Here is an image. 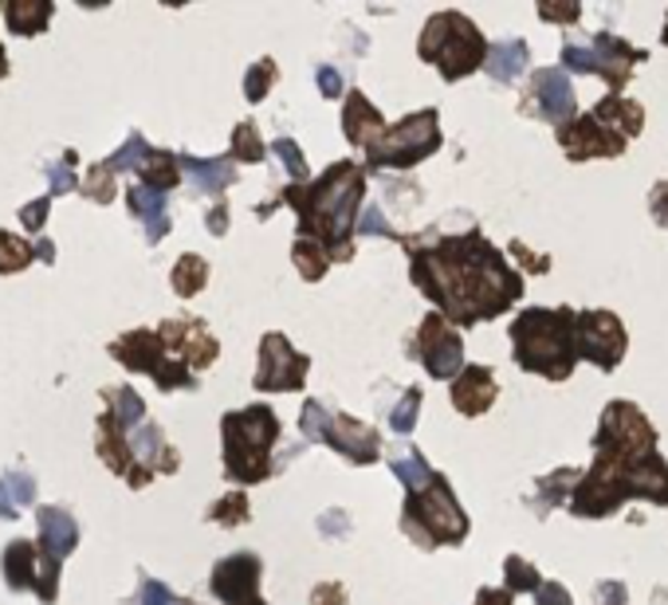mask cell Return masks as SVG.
<instances>
[{"mask_svg":"<svg viewBox=\"0 0 668 605\" xmlns=\"http://www.w3.org/2000/svg\"><path fill=\"white\" fill-rule=\"evenodd\" d=\"M512 252L523 259V264H527L531 271H547V268H551V259H543V256H531V252H527V244H520V240H515V244H512Z\"/></svg>","mask_w":668,"mask_h":605,"instance_id":"cell-58","label":"cell"},{"mask_svg":"<svg viewBox=\"0 0 668 605\" xmlns=\"http://www.w3.org/2000/svg\"><path fill=\"white\" fill-rule=\"evenodd\" d=\"M142 182H146V189H174L177 185V173H182V157L177 154H165V150H150L146 165H142Z\"/></svg>","mask_w":668,"mask_h":605,"instance_id":"cell-32","label":"cell"},{"mask_svg":"<svg viewBox=\"0 0 668 605\" xmlns=\"http://www.w3.org/2000/svg\"><path fill=\"white\" fill-rule=\"evenodd\" d=\"M279 79L276 71V60H256L253 68H248V75H244V99L248 103H260V99H268L271 83Z\"/></svg>","mask_w":668,"mask_h":605,"instance_id":"cell-37","label":"cell"},{"mask_svg":"<svg viewBox=\"0 0 668 605\" xmlns=\"http://www.w3.org/2000/svg\"><path fill=\"white\" fill-rule=\"evenodd\" d=\"M291 259H296L299 276H304L307 284H319L330 268V252L322 248L319 240H307V236H299V240L291 244Z\"/></svg>","mask_w":668,"mask_h":605,"instance_id":"cell-33","label":"cell"},{"mask_svg":"<svg viewBox=\"0 0 668 605\" xmlns=\"http://www.w3.org/2000/svg\"><path fill=\"white\" fill-rule=\"evenodd\" d=\"M649 213L660 228H668V182H657L649 193Z\"/></svg>","mask_w":668,"mask_h":605,"instance_id":"cell-52","label":"cell"},{"mask_svg":"<svg viewBox=\"0 0 668 605\" xmlns=\"http://www.w3.org/2000/svg\"><path fill=\"white\" fill-rule=\"evenodd\" d=\"M476 605H512V589H480Z\"/></svg>","mask_w":668,"mask_h":605,"instance_id":"cell-60","label":"cell"},{"mask_svg":"<svg viewBox=\"0 0 668 605\" xmlns=\"http://www.w3.org/2000/svg\"><path fill=\"white\" fill-rule=\"evenodd\" d=\"M157 335H162L169 358H177V362L189 366V370H205V366L217 358V338L208 335L205 322L197 319H169L162 322Z\"/></svg>","mask_w":668,"mask_h":605,"instance_id":"cell-16","label":"cell"},{"mask_svg":"<svg viewBox=\"0 0 668 605\" xmlns=\"http://www.w3.org/2000/svg\"><path fill=\"white\" fill-rule=\"evenodd\" d=\"M111 355L119 358L126 370L150 373V378L157 381V389H189L193 386V370L177 362V358H169V350H165L157 330H131V335H122L119 342L111 346Z\"/></svg>","mask_w":668,"mask_h":605,"instance_id":"cell-10","label":"cell"},{"mask_svg":"<svg viewBox=\"0 0 668 605\" xmlns=\"http://www.w3.org/2000/svg\"><path fill=\"white\" fill-rule=\"evenodd\" d=\"M146 157H150V146H146V139H142V134H131V139H126V146L119 150V154L111 157V173H122V170H142V165H146Z\"/></svg>","mask_w":668,"mask_h":605,"instance_id":"cell-44","label":"cell"},{"mask_svg":"<svg viewBox=\"0 0 668 605\" xmlns=\"http://www.w3.org/2000/svg\"><path fill=\"white\" fill-rule=\"evenodd\" d=\"M409 276L417 291L436 302V311L456 327L500 319L523 295V276L480 233L444 236L409 252Z\"/></svg>","mask_w":668,"mask_h":605,"instance_id":"cell-1","label":"cell"},{"mask_svg":"<svg viewBox=\"0 0 668 605\" xmlns=\"http://www.w3.org/2000/svg\"><path fill=\"white\" fill-rule=\"evenodd\" d=\"M228 157H233V162H264V142L253 122H240V126L233 130V154Z\"/></svg>","mask_w":668,"mask_h":605,"instance_id":"cell-40","label":"cell"},{"mask_svg":"<svg viewBox=\"0 0 668 605\" xmlns=\"http://www.w3.org/2000/svg\"><path fill=\"white\" fill-rule=\"evenodd\" d=\"M225 475L236 484H260L271 475V449L279 441V417L268 406H248L225 413Z\"/></svg>","mask_w":668,"mask_h":605,"instance_id":"cell-4","label":"cell"},{"mask_svg":"<svg viewBox=\"0 0 668 605\" xmlns=\"http://www.w3.org/2000/svg\"><path fill=\"white\" fill-rule=\"evenodd\" d=\"M40 574H44V562H35V546L32 543H9L4 551V582L9 589H32L40 586Z\"/></svg>","mask_w":668,"mask_h":605,"instance_id":"cell-28","label":"cell"},{"mask_svg":"<svg viewBox=\"0 0 668 605\" xmlns=\"http://www.w3.org/2000/svg\"><path fill=\"white\" fill-rule=\"evenodd\" d=\"M4 17H9L12 32L40 35L48 20H52V4H48V0H20V4L12 0V4H4Z\"/></svg>","mask_w":668,"mask_h":605,"instance_id":"cell-30","label":"cell"},{"mask_svg":"<svg viewBox=\"0 0 668 605\" xmlns=\"http://www.w3.org/2000/svg\"><path fill=\"white\" fill-rule=\"evenodd\" d=\"M660 40H665V43H668V20H665V32H660Z\"/></svg>","mask_w":668,"mask_h":605,"instance_id":"cell-62","label":"cell"},{"mask_svg":"<svg viewBox=\"0 0 668 605\" xmlns=\"http://www.w3.org/2000/svg\"><path fill=\"white\" fill-rule=\"evenodd\" d=\"M504 578H507V589L512 594H520V589H531V594H538V571L531 566L527 558H520V554H507V562H504Z\"/></svg>","mask_w":668,"mask_h":605,"instance_id":"cell-39","label":"cell"},{"mask_svg":"<svg viewBox=\"0 0 668 605\" xmlns=\"http://www.w3.org/2000/svg\"><path fill=\"white\" fill-rule=\"evenodd\" d=\"M271 154L284 162V170H287V177L296 185H307V177H311V170H307V162H304V150L296 146L291 139H276L271 142Z\"/></svg>","mask_w":668,"mask_h":605,"instance_id":"cell-41","label":"cell"},{"mask_svg":"<svg viewBox=\"0 0 668 605\" xmlns=\"http://www.w3.org/2000/svg\"><path fill=\"white\" fill-rule=\"evenodd\" d=\"M578 17H582V9L574 4V0H566V4H551V0H543V4H538V20H555V24H574Z\"/></svg>","mask_w":668,"mask_h":605,"instance_id":"cell-50","label":"cell"},{"mask_svg":"<svg viewBox=\"0 0 668 605\" xmlns=\"http://www.w3.org/2000/svg\"><path fill=\"white\" fill-rule=\"evenodd\" d=\"M574 106H578V99H574V86L558 68H543V71H535V75H531L527 111L543 114V119H555V122H571Z\"/></svg>","mask_w":668,"mask_h":605,"instance_id":"cell-17","label":"cell"},{"mask_svg":"<svg viewBox=\"0 0 668 605\" xmlns=\"http://www.w3.org/2000/svg\"><path fill=\"white\" fill-rule=\"evenodd\" d=\"M594 449H598V460L629 468L657 452V429L634 401H609L602 413L598 437H594Z\"/></svg>","mask_w":668,"mask_h":605,"instance_id":"cell-7","label":"cell"},{"mask_svg":"<svg viewBox=\"0 0 668 605\" xmlns=\"http://www.w3.org/2000/svg\"><path fill=\"white\" fill-rule=\"evenodd\" d=\"M79 543V527L75 519L60 507H44L40 511V551H44L48 562H63Z\"/></svg>","mask_w":668,"mask_h":605,"instance_id":"cell-22","label":"cell"},{"mask_svg":"<svg viewBox=\"0 0 668 605\" xmlns=\"http://www.w3.org/2000/svg\"><path fill=\"white\" fill-rule=\"evenodd\" d=\"M299 429H304L307 441L330 444V449L342 452L358 468L378 460V432L362 421H350V417H330V409L322 401H307L304 417H299Z\"/></svg>","mask_w":668,"mask_h":605,"instance_id":"cell-9","label":"cell"},{"mask_svg":"<svg viewBox=\"0 0 668 605\" xmlns=\"http://www.w3.org/2000/svg\"><path fill=\"white\" fill-rule=\"evenodd\" d=\"M594 52L602 55V68H606V83L614 86H625V79H629V71H634V63H641L645 60V52L641 48H629V43L621 40V35H614V32H598L594 35Z\"/></svg>","mask_w":668,"mask_h":605,"instance_id":"cell-23","label":"cell"},{"mask_svg":"<svg viewBox=\"0 0 668 605\" xmlns=\"http://www.w3.org/2000/svg\"><path fill=\"white\" fill-rule=\"evenodd\" d=\"M574 342H578V358H586L598 370H617L629 338L614 311H582L574 322Z\"/></svg>","mask_w":668,"mask_h":605,"instance_id":"cell-12","label":"cell"},{"mask_svg":"<svg viewBox=\"0 0 668 605\" xmlns=\"http://www.w3.org/2000/svg\"><path fill=\"white\" fill-rule=\"evenodd\" d=\"M138 605H189V602H185V597H177L174 589H165L162 582L146 578V582H142V589H138Z\"/></svg>","mask_w":668,"mask_h":605,"instance_id":"cell-48","label":"cell"},{"mask_svg":"<svg viewBox=\"0 0 668 605\" xmlns=\"http://www.w3.org/2000/svg\"><path fill=\"white\" fill-rule=\"evenodd\" d=\"M531 63V52H527V43L523 40H500L487 48V63L484 71L495 79V83H515V79L527 71Z\"/></svg>","mask_w":668,"mask_h":605,"instance_id":"cell-26","label":"cell"},{"mask_svg":"<svg viewBox=\"0 0 668 605\" xmlns=\"http://www.w3.org/2000/svg\"><path fill=\"white\" fill-rule=\"evenodd\" d=\"M44 216H48V197H40L20 213V221H24L28 233H40V228H44Z\"/></svg>","mask_w":668,"mask_h":605,"instance_id":"cell-55","label":"cell"},{"mask_svg":"<svg viewBox=\"0 0 668 605\" xmlns=\"http://www.w3.org/2000/svg\"><path fill=\"white\" fill-rule=\"evenodd\" d=\"M563 63H566V71H578V75H606L602 55L594 52V48H578V43H566Z\"/></svg>","mask_w":668,"mask_h":605,"instance_id":"cell-42","label":"cell"},{"mask_svg":"<svg viewBox=\"0 0 668 605\" xmlns=\"http://www.w3.org/2000/svg\"><path fill=\"white\" fill-rule=\"evenodd\" d=\"M574 322L578 315L571 307L547 311V307H531V311L512 319V346L515 362L527 373L551 381H566L578 366V342H574Z\"/></svg>","mask_w":668,"mask_h":605,"instance_id":"cell-3","label":"cell"},{"mask_svg":"<svg viewBox=\"0 0 668 605\" xmlns=\"http://www.w3.org/2000/svg\"><path fill=\"white\" fill-rule=\"evenodd\" d=\"M358 233H362V236H390V240H398V233L386 225V213L378 205L362 213V221H358Z\"/></svg>","mask_w":668,"mask_h":605,"instance_id":"cell-49","label":"cell"},{"mask_svg":"<svg viewBox=\"0 0 668 605\" xmlns=\"http://www.w3.org/2000/svg\"><path fill=\"white\" fill-rule=\"evenodd\" d=\"M487 48L492 43L484 40V32L464 12H436V17H429L425 32H421L417 55L425 63H433L444 75V83H456V79L484 68Z\"/></svg>","mask_w":668,"mask_h":605,"instance_id":"cell-5","label":"cell"},{"mask_svg":"<svg viewBox=\"0 0 668 605\" xmlns=\"http://www.w3.org/2000/svg\"><path fill=\"white\" fill-rule=\"evenodd\" d=\"M366 197V170L354 162H335L319 182L284 189L287 205L299 213V236L319 240L330 259L354 256L358 205Z\"/></svg>","mask_w":668,"mask_h":605,"instance_id":"cell-2","label":"cell"},{"mask_svg":"<svg viewBox=\"0 0 668 605\" xmlns=\"http://www.w3.org/2000/svg\"><path fill=\"white\" fill-rule=\"evenodd\" d=\"M0 75H9V63H4V48H0Z\"/></svg>","mask_w":668,"mask_h":605,"instance_id":"cell-61","label":"cell"},{"mask_svg":"<svg viewBox=\"0 0 668 605\" xmlns=\"http://www.w3.org/2000/svg\"><path fill=\"white\" fill-rule=\"evenodd\" d=\"M126 441H131L138 468H146V472H177V452L165 444L157 424H138V429L126 432Z\"/></svg>","mask_w":668,"mask_h":605,"instance_id":"cell-21","label":"cell"},{"mask_svg":"<svg viewBox=\"0 0 668 605\" xmlns=\"http://www.w3.org/2000/svg\"><path fill=\"white\" fill-rule=\"evenodd\" d=\"M182 170L189 173V182L197 193H225L236 182V162L233 157H182Z\"/></svg>","mask_w":668,"mask_h":605,"instance_id":"cell-25","label":"cell"},{"mask_svg":"<svg viewBox=\"0 0 668 605\" xmlns=\"http://www.w3.org/2000/svg\"><path fill=\"white\" fill-rule=\"evenodd\" d=\"M248 515H253V511H248V500H244L240 492L225 495L217 507L208 511V519H213V523H225V527H240V523H248Z\"/></svg>","mask_w":668,"mask_h":605,"instance_id":"cell-45","label":"cell"},{"mask_svg":"<svg viewBox=\"0 0 668 605\" xmlns=\"http://www.w3.org/2000/svg\"><path fill=\"white\" fill-rule=\"evenodd\" d=\"M606 464H609V460H606ZM621 484H625V495L668 507V464H665V457H657V452H652V457H645V460H637V464L621 468Z\"/></svg>","mask_w":668,"mask_h":605,"instance_id":"cell-18","label":"cell"},{"mask_svg":"<svg viewBox=\"0 0 668 605\" xmlns=\"http://www.w3.org/2000/svg\"><path fill=\"white\" fill-rule=\"evenodd\" d=\"M441 114L433 106L409 114L398 126L382 134L378 146H370V170H413L417 162H425L441 150Z\"/></svg>","mask_w":668,"mask_h":605,"instance_id":"cell-8","label":"cell"},{"mask_svg":"<svg viewBox=\"0 0 668 605\" xmlns=\"http://www.w3.org/2000/svg\"><path fill=\"white\" fill-rule=\"evenodd\" d=\"M417 413H421V389H405L401 393V401L393 406V413H390V424H393V432H413V424H417Z\"/></svg>","mask_w":668,"mask_h":605,"instance_id":"cell-43","label":"cell"},{"mask_svg":"<svg viewBox=\"0 0 668 605\" xmlns=\"http://www.w3.org/2000/svg\"><path fill=\"white\" fill-rule=\"evenodd\" d=\"M535 605H574L571 594H566V586H558V582H543L535 594Z\"/></svg>","mask_w":668,"mask_h":605,"instance_id":"cell-54","label":"cell"},{"mask_svg":"<svg viewBox=\"0 0 668 605\" xmlns=\"http://www.w3.org/2000/svg\"><path fill=\"white\" fill-rule=\"evenodd\" d=\"M213 594L225 605H264L260 602V558L256 554H233L220 558L213 571Z\"/></svg>","mask_w":668,"mask_h":605,"instance_id":"cell-15","label":"cell"},{"mask_svg":"<svg viewBox=\"0 0 668 605\" xmlns=\"http://www.w3.org/2000/svg\"><path fill=\"white\" fill-rule=\"evenodd\" d=\"M311 605H342V586L339 582H322V586H315Z\"/></svg>","mask_w":668,"mask_h":605,"instance_id":"cell-57","label":"cell"},{"mask_svg":"<svg viewBox=\"0 0 668 605\" xmlns=\"http://www.w3.org/2000/svg\"><path fill=\"white\" fill-rule=\"evenodd\" d=\"M319 531L322 535H330V539H339V535H347L350 531V515L347 511H327V515H319Z\"/></svg>","mask_w":668,"mask_h":605,"instance_id":"cell-53","label":"cell"},{"mask_svg":"<svg viewBox=\"0 0 668 605\" xmlns=\"http://www.w3.org/2000/svg\"><path fill=\"white\" fill-rule=\"evenodd\" d=\"M386 130H390V126H386L382 111H378V106H373L362 91H350L347 111H342V134H347L350 146H362V150L378 146Z\"/></svg>","mask_w":668,"mask_h":605,"instance_id":"cell-19","label":"cell"},{"mask_svg":"<svg viewBox=\"0 0 668 605\" xmlns=\"http://www.w3.org/2000/svg\"><path fill=\"white\" fill-rule=\"evenodd\" d=\"M594 605H629V589L621 582H602L598 586V602Z\"/></svg>","mask_w":668,"mask_h":605,"instance_id":"cell-56","label":"cell"},{"mask_svg":"<svg viewBox=\"0 0 668 605\" xmlns=\"http://www.w3.org/2000/svg\"><path fill=\"white\" fill-rule=\"evenodd\" d=\"M35 500V480L28 472L0 475V519H17L20 507Z\"/></svg>","mask_w":668,"mask_h":605,"instance_id":"cell-31","label":"cell"},{"mask_svg":"<svg viewBox=\"0 0 668 605\" xmlns=\"http://www.w3.org/2000/svg\"><path fill=\"white\" fill-rule=\"evenodd\" d=\"M48 185H52V193H71V189H79V182H75V154H68L63 162L48 165Z\"/></svg>","mask_w":668,"mask_h":605,"instance_id":"cell-46","label":"cell"},{"mask_svg":"<svg viewBox=\"0 0 668 605\" xmlns=\"http://www.w3.org/2000/svg\"><path fill=\"white\" fill-rule=\"evenodd\" d=\"M126 201H131L134 216H138L142 225H146V240L150 244H157L165 233H169V208H165V193L138 185V189L126 193Z\"/></svg>","mask_w":668,"mask_h":605,"instance_id":"cell-27","label":"cell"},{"mask_svg":"<svg viewBox=\"0 0 668 605\" xmlns=\"http://www.w3.org/2000/svg\"><path fill=\"white\" fill-rule=\"evenodd\" d=\"M315 83H319V95H322V99L347 95V91H342V75H339L335 68H330V63H322V68L315 71Z\"/></svg>","mask_w":668,"mask_h":605,"instance_id":"cell-51","label":"cell"},{"mask_svg":"<svg viewBox=\"0 0 668 605\" xmlns=\"http://www.w3.org/2000/svg\"><path fill=\"white\" fill-rule=\"evenodd\" d=\"M83 193H88V197H95L99 205H106V201L114 197L111 165H95V170L88 173V182H83Z\"/></svg>","mask_w":668,"mask_h":605,"instance_id":"cell-47","label":"cell"},{"mask_svg":"<svg viewBox=\"0 0 668 605\" xmlns=\"http://www.w3.org/2000/svg\"><path fill=\"white\" fill-rule=\"evenodd\" d=\"M208 233H213V236L228 233V205H217L213 213H208Z\"/></svg>","mask_w":668,"mask_h":605,"instance_id":"cell-59","label":"cell"},{"mask_svg":"<svg viewBox=\"0 0 668 605\" xmlns=\"http://www.w3.org/2000/svg\"><path fill=\"white\" fill-rule=\"evenodd\" d=\"M32 259H35L32 244H24L12 233H0V271H20V268H28Z\"/></svg>","mask_w":668,"mask_h":605,"instance_id":"cell-38","label":"cell"},{"mask_svg":"<svg viewBox=\"0 0 668 605\" xmlns=\"http://www.w3.org/2000/svg\"><path fill=\"white\" fill-rule=\"evenodd\" d=\"M311 358L299 355L296 346L287 342V335L271 330L260 342V366H256V389L264 393H287V389H304Z\"/></svg>","mask_w":668,"mask_h":605,"instance_id":"cell-13","label":"cell"},{"mask_svg":"<svg viewBox=\"0 0 668 605\" xmlns=\"http://www.w3.org/2000/svg\"><path fill=\"white\" fill-rule=\"evenodd\" d=\"M106 398H111V417H114V421H119L126 432L138 429V424H146V406H142V398L134 393L131 386L114 389V393H106Z\"/></svg>","mask_w":668,"mask_h":605,"instance_id":"cell-35","label":"cell"},{"mask_svg":"<svg viewBox=\"0 0 668 605\" xmlns=\"http://www.w3.org/2000/svg\"><path fill=\"white\" fill-rule=\"evenodd\" d=\"M401 531L413 539L421 551L436 546H461L469 539V515L461 511L452 488L436 475L425 492H413L401 511Z\"/></svg>","mask_w":668,"mask_h":605,"instance_id":"cell-6","label":"cell"},{"mask_svg":"<svg viewBox=\"0 0 668 605\" xmlns=\"http://www.w3.org/2000/svg\"><path fill=\"white\" fill-rule=\"evenodd\" d=\"M390 468H393V475H398L401 484H405V492H409V495H413V492H425V488L436 480V472L425 464V457H421V452H417V449H413V452H405V457H398Z\"/></svg>","mask_w":668,"mask_h":605,"instance_id":"cell-34","label":"cell"},{"mask_svg":"<svg viewBox=\"0 0 668 605\" xmlns=\"http://www.w3.org/2000/svg\"><path fill=\"white\" fill-rule=\"evenodd\" d=\"M558 146L566 150L571 162H590V157H621L625 154V139L614 134L609 126H602L594 114H582V119H571L555 130Z\"/></svg>","mask_w":668,"mask_h":605,"instance_id":"cell-14","label":"cell"},{"mask_svg":"<svg viewBox=\"0 0 668 605\" xmlns=\"http://www.w3.org/2000/svg\"><path fill=\"white\" fill-rule=\"evenodd\" d=\"M578 468H558V472H551L547 480H538V495H535V511L538 515H547L551 507H558V503H571L574 488H578Z\"/></svg>","mask_w":668,"mask_h":605,"instance_id":"cell-29","label":"cell"},{"mask_svg":"<svg viewBox=\"0 0 668 605\" xmlns=\"http://www.w3.org/2000/svg\"><path fill=\"white\" fill-rule=\"evenodd\" d=\"M169 279H174V291L182 295V299H193V295L208 284V264L201 256H182Z\"/></svg>","mask_w":668,"mask_h":605,"instance_id":"cell-36","label":"cell"},{"mask_svg":"<svg viewBox=\"0 0 668 605\" xmlns=\"http://www.w3.org/2000/svg\"><path fill=\"white\" fill-rule=\"evenodd\" d=\"M495 401V378L487 366H464L461 378L452 381V406L461 409L464 417L487 413Z\"/></svg>","mask_w":668,"mask_h":605,"instance_id":"cell-20","label":"cell"},{"mask_svg":"<svg viewBox=\"0 0 668 605\" xmlns=\"http://www.w3.org/2000/svg\"><path fill=\"white\" fill-rule=\"evenodd\" d=\"M590 114L602 122V126H609L614 134H621L625 142L637 139V134H641V126H645L641 103H634V99H621V95H606Z\"/></svg>","mask_w":668,"mask_h":605,"instance_id":"cell-24","label":"cell"},{"mask_svg":"<svg viewBox=\"0 0 668 605\" xmlns=\"http://www.w3.org/2000/svg\"><path fill=\"white\" fill-rule=\"evenodd\" d=\"M405 355L421 358L425 370H429V378H441V381L444 378L456 381L464 370V342L444 315H425V322H421V330H417L413 346H409Z\"/></svg>","mask_w":668,"mask_h":605,"instance_id":"cell-11","label":"cell"}]
</instances>
